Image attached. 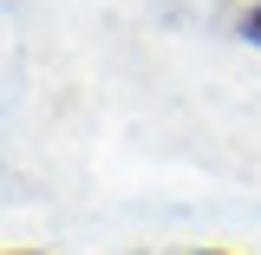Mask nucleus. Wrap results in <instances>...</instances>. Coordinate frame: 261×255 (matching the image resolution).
I'll return each mask as SVG.
<instances>
[{
    "label": "nucleus",
    "instance_id": "1",
    "mask_svg": "<svg viewBox=\"0 0 261 255\" xmlns=\"http://www.w3.org/2000/svg\"><path fill=\"white\" fill-rule=\"evenodd\" d=\"M235 33H242L248 46H261V0H255V7H242V13H235Z\"/></svg>",
    "mask_w": 261,
    "mask_h": 255
},
{
    "label": "nucleus",
    "instance_id": "2",
    "mask_svg": "<svg viewBox=\"0 0 261 255\" xmlns=\"http://www.w3.org/2000/svg\"><path fill=\"white\" fill-rule=\"evenodd\" d=\"M190 255H235V249H190Z\"/></svg>",
    "mask_w": 261,
    "mask_h": 255
},
{
    "label": "nucleus",
    "instance_id": "3",
    "mask_svg": "<svg viewBox=\"0 0 261 255\" xmlns=\"http://www.w3.org/2000/svg\"><path fill=\"white\" fill-rule=\"evenodd\" d=\"M0 255H39V249H0Z\"/></svg>",
    "mask_w": 261,
    "mask_h": 255
}]
</instances>
